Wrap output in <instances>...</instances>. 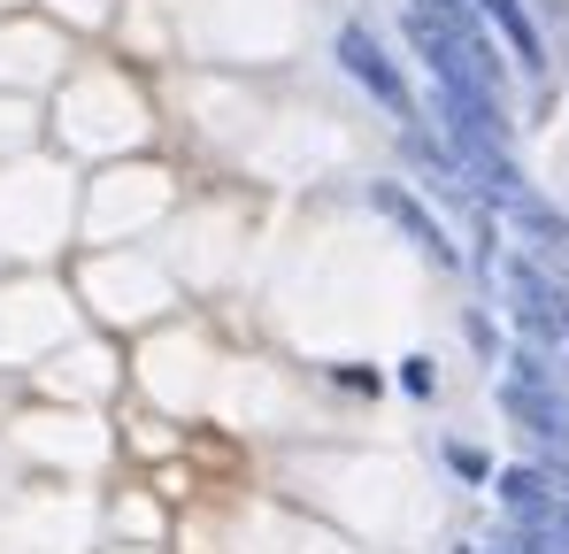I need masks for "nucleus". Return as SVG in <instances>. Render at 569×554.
Returning a JSON list of instances; mask_svg holds the SVG:
<instances>
[{
    "label": "nucleus",
    "mask_w": 569,
    "mask_h": 554,
    "mask_svg": "<svg viewBox=\"0 0 569 554\" xmlns=\"http://www.w3.org/2000/svg\"><path fill=\"white\" fill-rule=\"evenodd\" d=\"M339 385H355V393H378V369H362V363H339Z\"/></svg>",
    "instance_id": "423d86ee"
},
{
    "label": "nucleus",
    "mask_w": 569,
    "mask_h": 554,
    "mask_svg": "<svg viewBox=\"0 0 569 554\" xmlns=\"http://www.w3.org/2000/svg\"><path fill=\"white\" fill-rule=\"evenodd\" d=\"M400 393H416V400H431V393H439V369H431V355H408V363H400Z\"/></svg>",
    "instance_id": "20e7f679"
},
{
    "label": "nucleus",
    "mask_w": 569,
    "mask_h": 554,
    "mask_svg": "<svg viewBox=\"0 0 569 554\" xmlns=\"http://www.w3.org/2000/svg\"><path fill=\"white\" fill-rule=\"evenodd\" d=\"M370 208H378L392 231H408V239H416L439 270H462V247L447 239V224H439V216H431V208H423V200H416L400 178H378V185H370Z\"/></svg>",
    "instance_id": "f03ea898"
},
{
    "label": "nucleus",
    "mask_w": 569,
    "mask_h": 554,
    "mask_svg": "<svg viewBox=\"0 0 569 554\" xmlns=\"http://www.w3.org/2000/svg\"><path fill=\"white\" fill-rule=\"evenodd\" d=\"M447 462H455V469H462V477H492V462L477 455V447H462V439H455V447H447Z\"/></svg>",
    "instance_id": "39448f33"
},
{
    "label": "nucleus",
    "mask_w": 569,
    "mask_h": 554,
    "mask_svg": "<svg viewBox=\"0 0 569 554\" xmlns=\"http://www.w3.org/2000/svg\"><path fill=\"white\" fill-rule=\"evenodd\" d=\"M339 62H347V78L378 100L385 116H400V123H416V92H408V78L385 62V47H378V31L370 23H347L339 31Z\"/></svg>",
    "instance_id": "f257e3e1"
},
{
    "label": "nucleus",
    "mask_w": 569,
    "mask_h": 554,
    "mask_svg": "<svg viewBox=\"0 0 569 554\" xmlns=\"http://www.w3.org/2000/svg\"><path fill=\"white\" fill-rule=\"evenodd\" d=\"M470 8L500 31V39H508V55L523 62V78H539V70H547V47H539V23H531V8H523V0H470Z\"/></svg>",
    "instance_id": "7ed1b4c3"
}]
</instances>
